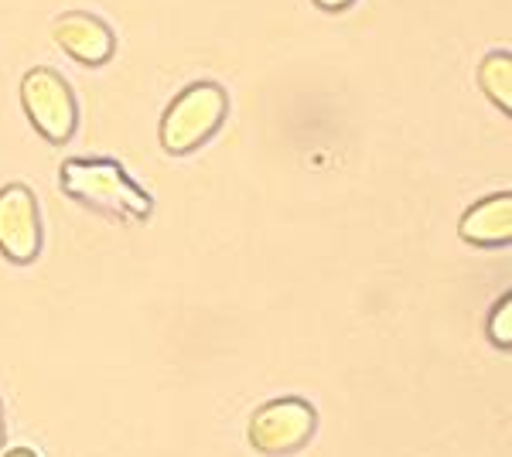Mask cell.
I'll use <instances>...</instances> for the list:
<instances>
[{"label": "cell", "instance_id": "4", "mask_svg": "<svg viewBox=\"0 0 512 457\" xmlns=\"http://www.w3.org/2000/svg\"><path fill=\"white\" fill-rule=\"evenodd\" d=\"M21 103H24V113H28L31 127L45 140H52V144H65V140L76 134L79 106H76V96H72L69 82H65L59 72L31 69L28 76L21 79Z\"/></svg>", "mask_w": 512, "mask_h": 457}, {"label": "cell", "instance_id": "1", "mask_svg": "<svg viewBox=\"0 0 512 457\" xmlns=\"http://www.w3.org/2000/svg\"><path fill=\"white\" fill-rule=\"evenodd\" d=\"M62 188L72 198L93 205V209L117 215V219L144 222L151 215L154 202L144 188L120 168L117 161H86V157H72L59 171Z\"/></svg>", "mask_w": 512, "mask_h": 457}, {"label": "cell", "instance_id": "7", "mask_svg": "<svg viewBox=\"0 0 512 457\" xmlns=\"http://www.w3.org/2000/svg\"><path fill=\"white\" fill-rule=\"evenodd\" d=\"M461 239L472 246H506L512 239V195H489L461 215Z\"/></svg>", "mask_w": 512, "mask_h": 457}, {"label": "cell", "instance_id": "12", "mask_svg": "<svg viewBox=\"0 0 512 457\" xmlns=\"http://www.w3.org/2000/svg\"><path fill=\"white\" fill-rule=\"evenodd\" d=\"M0 454H4V406H0Z\"/></svg>", "mask_w": 512, "mask_h": 457}, {"label": "cell", "instance_id": "5", "mask_svg": "<svg viewBox=\"0 0 512 457\" xmlns=\"http://www.w3.org/2000/svg\"><path fill=\"white\" fill-rule=\"evenodd\" d=\"M41 249L38 202L24 185L0 188V253L11 263H31Z\"/></svg>", "mask_w": 512, "mask_h": 457}, {"label": "cell", "instance_id": "8", "mask_svg": "<svg viewBox=\"0 0 512 457\" xmlns=\"http://www.w3.org/2000/svg\"><path fill=\"white\" fill-rule=\"evenodd\" d=\"M478 82L489 93L492 103L502 106V113L512 110V55L502 48V52L485 55L482 69H478Z\"/></svg>", "mask_w": 512, "mask_h": 457}, {"label": "cell", "instance_id": "9", "mask_svg": "<svg viewBox=\"0 0 512 457\" xmlns=\"http://www.w3.org/2000/svg\"><path fill=\"white\" fill-rule=\"evenodd\" d=\"M489 338H492L495 348H502V352H509V348H512V297L509 294L492 307V314H489Z\"/></svg>", "mask_w": 512, "mask_h": 457}, {"label": "cell", "instance_id": "10", "mask_svg": "<svg viewBox=\"0 0 512 457\" xmlns=\"http://www.w3.org/2000/svg\"><path fill=\"white\" fill-rule=\"evenodd\" d=\"M321 11H345V7L352 4V0H315Z\"/></svg>", "mask_w": 512, "mask_h": 457}, {"label": "cell", "instance_id": "2", "mask_svg": "<svg viewBox=\"0 0 512 457\" xmlns=\"http://www.w3.org/2000/svg\"><path fill=\"white\" fill-rule=\"evenodd\" d=\"M226 110H229V99L219 82H195L164 113L161 147L168 154L195 151V147H202L222 127Z\"/></svg>", "mask_w": 512, "mask_h": 457}, {"label": "cell", "instance_id": "3", "mask_svg": "<svg viewBox=\"0 0 512 457\" xmlns=\"http://www.w3.org/2000/svg\"><path fill=\"white\" fill-rule=\"evenodd\" d=\"M318 413L311 403L297 400V396H284V400H270L250 417L246 437L256 454L284 457L294 454L315 437Z\"/></svg>", "mask_w": 512, "mask_h": 457}, {"label": "cell", "instance_id": "6", "mask_svg": "<svg viewBox=\"0 0 512 457\" xmlns=\"http://www.w3.org/2000/svg\"><path fill=\"white\" fill-rule=\"evenodd\" d=\"M55 41L82 65L110 62L113 48H117L113 31L99 18H93V14H82V11L62 14V18L55 21Z\"/></svg>", "mask_w": 512, "mask_h": 457}, {"label": "cell", "instance_id": "11", "mask_svg": "<svg viewBox=\"0 0 512 457\" xmlns=\"http://www.w3.org/2000/svg\"><path fill=\"white\" fill-rule=\"evenodd\" d=\"M0 457H38L35 447H11V451H4Z\"/></svg>", "mask_w": 512, "mask_h": 457}]
</instances>
